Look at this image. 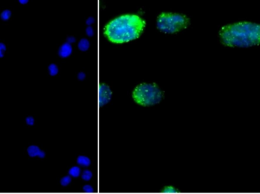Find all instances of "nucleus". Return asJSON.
Listing matches in <instances>:
<instances>
[{
	"instance_id": "1",
	"label": "nucleus",
	"mask_w": 260,
	"mask_h": 194,
	"mask_svg": "<svg viewBox=\"0 0 260 194\" xmlns=\"http://www.w3.org/2000/svg\"><path fill=\"white\" fill-rule=\"evenodd\" d=\"M223 45L229 47H251L260 45V24L239 22L224 26L219 31Z\"/></svg>"
},
{
	"instance_id": "2",
	"label": "nucleus",
	"mask_w": 260,
	"mask_h": 194,
	"mask_svg": "<svg viewBox=\"0 0 260 194\" xmlns=\"http://www.w3.org/2000/svg\"><path fill=\"white\" fill-rule=\"evenodd\" d=\"M145 21L136 15H124L110 20L104 27V35L110 42L124 43L138 38Z\"/></svg>"
},
{
	"instance_id": "3",
	"label": "nucleus",
	"mask_w": 260,
	"mask_h": 194,
	"mask_svg": "<svg viewBox=\"0 0 260 194\" xmlns=\"http://www.w3.org/2000/svg\"><path fill=\"white\" fill-rule=\"evenodd\" d=\"M164 93L160 86L154 83H141L135 86L132 98L137 104L142 106H151L161 102Z\"/></svg>"
},
{
	"instance_id": "4",
	"label": "nucleus",
	"mask_w": 260,
	"mask_h": 194,
	"mask_svg": "<svg viewBox=\"0 0 260 194\" xmlns=\"http://www.w3.org/2000/svg\"><path fill=\"white\" fill-rule=\"evenodd\" d=\"M190 24L188 17L182 14L164 12L157 19V27L165 34H175L188 27Z\"/></svg>"
},
{
	"instance_id": "5",
	"label": "nucleus",
	"mask_w": 260,
	"mask_h": 194,
	"mask_svg": "<svg viewBox=\"0 0 260 194\" xmlns=\"http://www.w3.org/2000/svg\"><path fill=\"white\" fill-rule=\"evenodd\" d=\"M112 95H113V93L110 86L107 83H100L99 86L98 92V101L100 107H103L107 105L111 99Z\"/></svg>"
},
{
	"instance_id": "6",
	"label": "nucleus",
	"mask_w": 260,
	"mask_h": 194,
	"mask_svg": "<svg viewBox=\"0 0 260 194\" xmlns=\"http://www.w3.org/2000/svg\"><path fill=\"white\" fill-rule=\"evenodd\" d=\"M72 53V46L71 43L66 42L61 45L59 49V56L62 58H67L71 56Z\"/></svg>"
},
{
	"instance_id": "7",
	"label": "nucleus",
	"mask_w": 260,
	"mask_h": 194,
	"mask_svg": "<svg viewBox=\"0 0 260 194\" xmlns=\"http://www.w3.org/2000/svg\"><path fill=\"white\" fill-rule=\"evenodd\" d=\"M28 152L31 157H34V156H39L40 158L45 157V152L37 146H31L28 147Z\"/></svg>"
},
{
	"instance_id": "8",
	"label": "nucleus",
	"mask_w": 260,
	"mask_h": 194,
	"mask_svg": "<svg viewBox=\"0 0 260 194\" xmlns=\"http://www.w3.org/2000/svg\"><path fill=\"white\" fill-rule=\"evenodd\" d=\"M77 163L78 164V165L82 167H88L90 166L91 164V161L88 156H78L76 160Z\"/></svg>"
},
{
	"instance_id": "9",
	"label": "nucleus",
	"mask_w": 260,
	"mask_h": 194,
	"mask_svg": "<svg viewBox=\"0 0 260 194\" xmlns=\"http://www.w3.org/2000/svg\"><path fill=\"white\" fill-rule=\"evenodd\" d=\"M89 47H90L89 40H88V39H85V38L81 39V40L78 42V48L79 49L80 51L85 52L88 49H89Z\"/></svg>"
},
{
	"instance_id": "10",
	"label": "nucleus",
	"mask_w": 260,
	"mask_h": 194,
	"mask_svg": "<svg viewBox=\"0 0 260 194\" xmlns=\"http://www.w3.org/2000/svg\"><path fill=\"white\" fill-rule=\"evenodd\" d=\"M81 170L79 166H73L69 169V174L71 177H73V178H78V176L81 175Z\"/></svg>"
},
{
	"instance_id": "11",
	"label": "nucleus",
	"mask_w": 260,
	"mask_h": 194,
	"mask_svg": "<svg viewBox=\"0 0 260 194\" xmlns=\"http://www.w3.org/2000/svg\"><path fill=\"white\" fill-rule=\"evenodd\" d=\"M81 179H82L83 181H88L92 178L93 174L90 170L85 169L81 173Z\"/></svg>"
},
{
	"instance_id": "12",
	"label": "nucleus",
	"mask_w": 260,
	"mask_h": 194,
	"mask_svg": "<svg viewBox=\"0 0 260 194\" xmlns=\"http://www.w3.org/2000/svg\"><path fill=\"white\" fill-rule=\"evenodd\" d=\"M48 69L49 72H50V75H52V76H55V75H57L58 72H59V68H58V66L56 65V64H50Z\"/></svg>"
},
{
	"instance_id": "13",
	"label": "nucleus",
	"mask_w": 260,
	"mask_h": 194,
	"mask_svg": "<svg viewBox=\"0 0 260 194\" xmlns=\"http://www.w3.org/2000/svg\"><path fill=\"white\" fill-rule=\"evenodd\" d=\"M12 16V12L9 9H6L1 13V18L2 20H8Z\"/></svg>"
},
{
	"instance_id": "14",
	"label": "nucleus",
	"mask_w": 260,
	"mask_h": 194,
	"mask_svg": "<svg viewBox=\"0 0 260 194\" xmlns=\"http://www.w3.org/2000/svg\"><path fill=\"white\" fill-rule=\"evenodd\" d=\"M71 181H72V177H71L70 175H68V176L63 177V178H62L60 181L61 185L66 187V186H68L69 184H70Z\"/></svg>"
},
{
	"instance_id": "15",
	"label": "nucleus",
	"mask_w": 260,
	"mask_h": 194,
	"mask_svg": "<svg viewBox=\"0 0 260 194\" xmlns=\"http://www.w3.org/2000/svg\"><path fill=\"white\" fill-rule=\"evenodd\" d=\"M176 191V188L173 186H168V187H164V192L165 193H174Z\"/></svg>"
},
{
	"instance_id": "16",
	"label": "nucleus",
	"mask_w": 260,
	"mask_h": 194,
	"mask_svg": "<svg viewBox=\"0 0 260 194\" xmlns=\"http://www.w3.org/2000/svg\"><path fill=\"white\" fill-rule=\"evenodd\" d=\"M6 51V46L2 42H0V58L3 57L5 52Z\"/></svg>"
},
{
	"instance_id": "17",
	"label": "nucleus",
	"mask_w": 260,
	"mask_h": 194,
	"mask_svg": "<svg viewBox=\"0 0 260 194\" xmlns=\"http://www.w3.org/2000/svg\"><path fill=\"white\" fill-rule=\"evenodd\" d=\"M83 190H84L85 192H86V193H91V192H92L93 190H94V188H93L92 186L89 185V184H86V185H85L84 187H83Z\"/></svg>"
},
{
	"instance_id": "18",
	"label": "nucleus",
	"mask_w": 260,
	"mask_h": 194,
	"mask_svg": "<svg viewBox=\"0 0 260 194\" xmlns=\"http://www.w3.org/2000/svg\"><path fill=\"white\" fill-rule=\"evenodd\" d=\"M86 34L89 37H92L93 34H94V29H93L91 27H88L86 29Z\"/></svg>"
},
{
	"instance_id": "19",
	"label": "nucleus",
	"mask_w": 260,
	"mask_h": 194,
	"mask_svg": "<svg viewBox=\"0 0 260 194\" xmlns=\"http://www.w3.org/2000/svg\"><path fill=\"white\" fill-rule=\"evenodd\" d=\"M26 122L27 124H28V125H33L34 123V119L33 117H28V118H26Z\"/></svg>"
},
{
	"instance_id": "20",
	"label": "nucleus",
	"mask_w": 260,
	"mask_h": 194,
	"mask_svg": "<svg viewBox=\"0 0 260 194\" xmlns=\"http://www.w3.org/2000/svg\"><path fill=\"white\" fill-rule=\"evenodd\" d=\"M85 78H86V75H85V72H79V73H78V79L79 80H85Z\"/></svg>"
},
{
	"instance_id": "21",
	"label": "nucleus",
	"mask_w": 260,
	"mask_h": 194,
	"mask_svg": "<svg viewBox=\"0 0 260 194\" xmlns=\"http://www.w3.org/2000/svg\"><path fill=\"white\" fill-rule=\"evenodd\" d=\"M75 41V38L74 37H69L67 38V42H69V43H72V42H74Z\"/></svg>"
},
{
	"instance_id": "22",
	"label": "nucleus",
	"mask_w": 260,
	"mask_h": 194,
	"mask_svg": "<svg viewBox=\"0 0 260 194\" xmlns=\"http://www.w3.org/2000/svg\"><path fill=\"white\" fill-rule=\"evenodd\" d=\"M93 22H94V19H93V18H89L88 20H87V24L91 25Z\"/></svg>"
},
{
	"instance_id": "23",
	"label": "nucleus",
	"mask_w": 260,
	"mask_h": 194,
	"mask_svg": "<svg viewBox=\"0 0 260 194\" xmlns=\"http://www.w3.org/2000/svg\"><path fill=\"white\" fill-rule=\"evenodd\" d=\"M18 2H19L21 5H25L29 2V0H18Z\"/></svg>"
}]
</instances>
